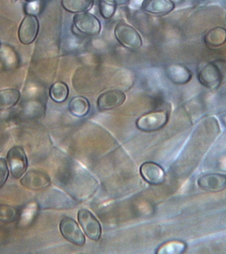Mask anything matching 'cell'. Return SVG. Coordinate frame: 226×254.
I'll list each match as a JSON object with an SVG mask.
<instances>
[{"mask_svg": "<svg viewBox=\"0 0 226 254\" xmlns=\"http://www.w3.org/2000/svg\"><path fill=\"white\" fill-rule=\"evenodd\" d=\"M198 79L201 84L205 88L210 90H216L222 83L221 70L216 63H207L199 70Z\"/></svg>", "mask_w": 226, "mask_h": 254, "instance_id": "3", "label": "cell"}, {"mask_svg": "<svg viewBox=\"0 0 226 254\" xmlns=\"http://www.w3.org/2000/svg\"><path fill=\"white\" fill-rule=\"evenodd\" d=\"M20 184L30 190H42L50 186L51 179L45 172L33 170L28 172L20 180Z\"/></svg>", "mask_w": 226, "mask_h": 254, "instance_id": "9", "label": "cell"}, {"mask_svg": "<svg viewBox=\"0 0 226 254\" xmlns=\"http://www.w3.org/2000/svg\"><path fill=\"white\" fill-rule=\"evenodd\" d=\"M38 205L35 202L27 204L20 214L19 224L21 227H26L33 222L38 214Z\"/></svg>", "mask_w": 226, "mask_h": 254, "instance_id": "20", "label": "cell"}, {"mask_svg": "<svg viewBox=\"0 0 226 254\" xmlns=\"http://www.w3.org/2000/svg\"><path fill=\"white\" fill-rule=\"evenodd\" d=\"M186 249V245L180 241H173L166 243L161 246L157 252L160 254H179L183 253Z\"/></svg>", "mask_w": 226, "mask_h": 254, "instance_id": "21", "label": "cell"}, {"mask_svg": "<svg viewBox=\"0 0 226 254\" xmlns=\"http://www.w3.org/2000/svg\"><path fill=\"white\" fill-rule=\"evenodd\" d=\"M204 42L209 48H218L226 42V29L222 27L213 28L205 33Z\"/></svg>", "mask_w": 226, "mask_h": 254, "instance_id": "15", "label": "cell"}, {"mask_svg": "<svg viewBox=\"0 0 226 254\" xmlns=\"http://www.w3.org/2000/svg\"><path fill=\"white\" fill-rule=\"evenodd\" d=\"M168 122V115L165 111H155L140 117L137 120V127L144 131L159 130L166 125Z\"/></svg>", "mask_w": 226, "mask_h": 254, "instance_id": "4", "label": "cell"}, {"mask_svg": "<svg viewBox=\"0 0 226 254\" xmlns=\"http://www.w3.org/2000/svg\"><path fill=\"white\" fill-rule=\"evenodd\" d=\"M100 1L108 3V4L114 5V6H117V5L127 4L129 3V0H100Z\"/></svg>", "mask_w": 226, "mask_h": 254, "instance_id": "26", "label": "cell"}, {"mask_svg": "<svg viewBox=\"0 0 226 254\" xmlns=\"http://www.w3.org/2000/svg\"><path fill=\"white\" fill-rule=\"evenodd\" d=\"M141 7L151 14L166 15L173 10L175 4L172 0H143Z\"/></svg>", "mask_w": 226, "mask_h": 254, "instance_id": "13", "label": "cell"}, {"mask_svg": "<svg viewBox=\"0 0 226 254\" xmlns=\"http://www.w3.org/2000/svg\"><path fill=\"white\" fill-rule=\"evenodd\" d=\"M68 109L73 116L83 118L88 114L90 109V102L83 96H75L70 100Z\"/></svg>", "mask_w": 226, "mask_h": 254, "instance_id": "16", "label": "cell"}, {"mask_svg": "<svg viewBox=\"0 0 226 254\" xmlns=\"http://www.w3.org/2000/svg\"><path fill=\"white\" fill-rule=\"evenodd\" d=\"M12 1H18V0H12Z\"/></svg>", "mask_w": 226, "mask_h": 254, "instance_id": "29", "label": "cell"}, {"mask_svg": "<svg viewBox=\"0 0 226 254\" xmlns=\"http://www.w3.org/2000/svg\"><path fill=\"white\" fill-rule=\"evenodd\" d=\"M17 216V209L12 205L0 204V222L10 223Z\"/></svg>", "mask_w": 226, "mask_h": 254, "instance_id": "22", "label": "cell"}, {"mask_svg": "<svg viewBox=\"0 0 226 254\" xmlns=\"http://www.w3.org/2000/svg\"><path fill=\"white\" fill-rule=\"evenodd\" d=\"M125 94L121 90H110L101 94L98 98V108L101 111L115 109L123 105L125 101Z\"/></svg>", "mask_w": 226, "mask_h": 254, "instance_id": "10", "label": "cell"}, {"mask_svg": "<svg viewBox=\"0 0 226 254\" xmlns=\"http://www.w3.org/2000/svg\"><path fill=\"white\" fill-rule=\"evenodd\" d=\"M29 1H35V0H29Z\"/></svg>", "mask_w": 226, "mask_h": 254, "instance_id": "30", "label": "cell"}, {"mask_svg": "<svg viewBox=\"0 0 226 254\" xmlns=\"http://www.w3.org/2000/svg\"><path fill=\"white\" fill-rule=\"evenodd\" d=\"M39 31V21L36 16L27 15L20 24L18 38L24 45H29L34 42Z\"/></svg>", "mask_w": 226, "mask_h": 254, "instance_id": "8", "label": "cell"}, {"mask_svg": "<svg viewBox=\"0 0 226 254\" xmlns=\"http://www.w3.org/2000/svg\"><path fill=\"white\" fill-rule=\"evenodd\" d=\"M166 75L172 82L184 85L191 80L192 73L188 68L181 64H172L166 69Z\"/></svg>", "mask_w": 226, "mask_h": 254, "instance_id": "14", "label": "cell"}, {"mask_svg": "<svg viewBox=\"0 0 226 254\" xmlns=\"http://www.w3.org/2000/svg\"><path fill=\"white\" fill-rule=\"evenodd\" d=\"M222 122H223L224 125L226 126V115L222 118Z\"/></svg>", "mask_w": 226, "mask_h": 254, "instance_id": "28", "label": "cell"}, {"mask_svg": "<svg viewBox=\"0 0 226 254\" xmlns=\"http://www.w3.org/2000/svg\"><path fill=\"white\" fill-rule=\"evenodd\" d=\"M39 4L37 1H32L31 3H28L26 11L29 15H33V14L38 13Z\"/></svg>", "mask_w": 226, "mask_h": 254, "instance_id": "25", "label": "cell"}, {"mask_svg": "<svg viewBox=\"0 0 226 254\" xmlns=\"http://www.w3.org/2000/svg\"><path fill=\"white\" fill-rule=\"evenodd\" d=\"M219 166L223 171H226V155L222 157L219 162Z\"/></svg>", "mask_w": 226, "mask_h": 254, "instance_id": "27", "label": "cell"}, {"mask_svg": "<svg viewBox=\"0 0 226 254\" xmlns=\"http://www.w3.org/2000/svg\"><path fill=\"white\" fill-rule=\"evenodd\" d=\"M20 94L16 89H5L0 91V111L12 108L19 101Z\"/></svg>", "mask_w": 226, "mask_h": 254, "instance_id": "17", "label": "cell"}, {"mask_svg": "<svg viewBox=\"0 0 226 254\" xmlns=\"http://www.w3.org/2000/svg\"><path fill=\"white\" fill-rule=\"evenodd\" d=\"M60 230L62 236L71 244L79 246L85 244L86 238L78 224L69 217H64L61 220Z\"/></svg>", "mask_w": 226, "mask_h": 254, "instance_id": "6", "label": "cell"}, {"mask_svg": "<svg viewBox=\"0 0 226 254\" xmlns=\"http://www.w3.org/2000/svg\"><path fill=\"white\" fill-rule=\"evenodd\" d=\"M9 171L5 159L0 158V187L2 186L8 179Z\"/></svg>", "mask_w": 226, "mask_h": 254, "instance_id": "24", "label": "cell"}, {"mask_svg": "<svg viewBox=\"0 0 226 254\" xmlns=\"http://www.w3.org/2000/svg\"><path fill=\"white\" fill-rule=\"evenodd\" d=\"M116 7L114 5L108 4V3L100 1V11L102 16L105 19H110L115 12Z\"/></svg>", "mask_w": 226, "mask_h": 254, "instance_id": "23", "label": "cell"}, {"mask_svg": "<svg viewBox=\"0 0 226 254\" xmlns=\"http://www.w3.org/2000/svg\"><path fill=\"white\" fill-rule=\"evenodd\" d=\"M74 26L79 32L88 36H94L101 33V23L92 13H77L73 16Z\"/></svg>", "mask_w": 226, "mask_h": 254, "instance_id": "2", "label": "cell"}, {"mask_svg": "<svg viewBox=\"0 0 226 254\" xmlns=\"http://www.w3.org/2000/svg\"><path fill=\"white\" fill-rule=\"evenodd\" d=\"M7 160L12 175L15 179H20L27 168V158L23 148L20 146L11 148L7 154Z\"/></svg>", "mask_w": 226, "mask_h": 254, "instance_id": "5", "label": "cell"}, {"mask_svg": "<svg viewBox=\"0 0 226 254\" xmlns=\"http://www.w3.org/2000/svg\"><path fill=\"white\" fill-rule=\"evenodd\" d=\"M114 35L118 42L128 49L137 50L142 47V40L140 35L128 24H117L114 29Z\"/></svg>", "mask_w": 226, "mask_h": 254, "instance_id": "1", "label": "cell"}, {"mask_svg": "<svg viewBox=\"0 0 226 254\" xmlns=\"http://www.w3.org/2000/svg\"><path fill=\"white\" fill-rule=\"evenodd\" d=\"M94 1H95V0H94Z\"/></svg>", "mask_w": 226, "mask_h": 254, "instance_id": "31", "label": "cell"}, {"mask_svg": "<svg viewBox=\"0 0 226 254\" xmlns=\"http://www.w3.org/2000/svg\"><path fill=\"white\" fill-rule=\"evenodd\" d=\"M69 89L65 83L58 81L50 89V96L56 103H61L67 99Z\"/></svg>", "mask_w": 226, "mask_h": 254, "instance_id": "19", "label": "cell"}, {"mask_svg": "<svg viewBox=\"0 0 226 254\" xmlns=\"http://www.w3.org/2000/svg\"><path fill=\"white\" fill-rule=\"evenodd\" d=\"M93 5L94 0H62L63 8L74 14L87 12Z\"/></svg>", "mask_w": 226, "mask_h": 254, "instance_id": "18", "label": "cell"}, {"mask_svg": "<svg viewBox=\"0 0 226 254\" xmlns=\"http://www.w3.org/2000/svg\"><path fill=\"white\" fill-rule=\"evenodd\" d=\"M140 174L146 182L154 185L162 184L166 179L164 169L156 163H144L140 167Z\"/></svg>", "mask_w": 226, "mask_h": 254, "instance_id": "12", "label": "cell"}, {"mask_svg": "<svg viewBox=\"0 0 226 254\" xmlns=\"http://www.w3.org/2000/svg\"><path fill=\"white\" fill-rule=\"evenodd\" d=\"M198 185L206 191H222L226 188V175L220 173L205 174L198 180Z\"/></svg>", "mask_w": 226, "mask_h": 254, "instance_id": "11", "label": "cell"}, {"mask_svg": "<svg viewBox=\"0 0 226 254\" xmlns=\"http://www.w3.org/2000/svg\"><path fill=\"white\" fill-rule=\"evenodd\" d=\"M78 220L89 238L94 241H98L101 238V224L91 211L85 209H80L78 212Z\"/></svg>", "mask_w": 226, "mask_h": 254, "instance_id": "7", "label": "cell"}]
</instances>
